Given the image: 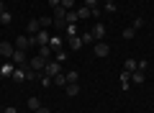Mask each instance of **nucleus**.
<instances>
[{
    "mask_svg": "<svg viewBox=\"0 0 154 113\" xmlns=\"http://www.w3.org/2000/svg\"><path fill=\"white\" fill-rule=\"evenodd\" d=\"M144 80H146V75H144L141 70H134V72H131V82H136V85H141Z\"/></svg>",
    "mask_w": 154,
    "mask_h": 113,
    "instance_id": "2eb2a0df",
    "label": "nucleus"
},
{
    "mask_svg": "<svg viewBox=\"0 0 154 113\" xmlns=\"http://www.w3.org/2000/svg\"><path fill=\"white\" fill-rule=\"evenodd\" d=\"M49 49H51V52H59V49H62V36H51L49 39Z\"/></svg>",
    "mask_w": 154,
    "mask_h": 113,
    "instance_id": "dca6fc26",
    "label": "nucleus"
},
{
    "mask_svg": "<svg viewBox=\"0 0 154 113\" xmlns=\"http://www.w3.org/2000/svg\"><path fill=\"white\" fill-rule=\"evenodd\" d=\"M136 67H139V62H136V59H126V67H123V70H126V72H134Z\"/></svg>",
    "mask_w": 154,
    "mask_h": 113,
    "instance_id": "b1692460",
    "label": "nucleus"
},
{
    "mask_svg": "<svg viewBox=\"0 0 154 113\" xmlns=\"http://www.w3.org/2000/svg\"><path fill=\"white\" fill-rule=\"evenodd\" d=\"M38 108H41V103H38V98H28V111H33V113H36Z\"/></svg>",
    "mask_w": 154,
    "mask_h": 113,
    "instance_id": "aec40b11",
    "label": "nucleus"
},
{
    "mask_svg": "<svg viewBox=\"0 0 154 113\" xmlns=\"http://www.w3.org/2000/svg\"><path fill=\"white\" fill-rule=\"evenodd\" d=\"M0 21H3V26L11 23V21H13V13H11V11H3V13H0Z\"/></svg>",
    "mask_w": 154,
    "mask_h": 113,
    "instance_id": "412c9836",
    "label": "nucleus"
},
{
    "mask_svg": "<svg viewBox=\"0 0 154 113\" xmlns=\"http://www.w3.org/2000/svg\"><path fill=\"white\" fill-rule=\"evenodd\" d=\"M3 11H5V3H3V0H0V13H3Z\"/></svg>",
    "mask_w": 154,
    "mask_h": 113,
    "instance_id": "58836bf2",
    "label": "nucleus"
},
{
    "mask_svg": "<svg viewBox=\"0 0 154 113\" xmlns=\"http://www.w3.org/2000/svg\"><path fill=\"white\" fill-rule=\"evenodd\" d=\"M33 39H36V46H46V44H49V39H51V33L46 31V28H41Z\"/></svg>",
    "mask_w": 154,
    "mask_h": 113,
    "instance_id": "423d86ee",
    "label": "nucleus"
},
{
    "mask_svg": "<svg viewBox=\"0 0 154 113\" xmlns=\"http://www.w3.org/2000/svg\"><path fill=\"white\" fill-rule=\"evenodd\" d=\"M28 46H31V36H16V49H23L26 52Z\"/></svg>",
    "mask_w": 154,
    "mask_h": 113,
    "instance_id": "1a4fd4ad",
    "label": "nucleus"
},
{
    "mask_svg": "<svg viewBox=\"0 0 154 113\" xmlns=\"http://www.w3.org/2000/svg\"><path fill=\"white\" fill-rule=\"evenodd\" d=\"M82 44H95V36L93 33H82Z\"/></svg>",
    "mask_w": 154,
    "mask_h": 113,
    "instance_id": "7c9ffc66",
    "label": "nucleus"
},
{
    "mask_svg": "<svg viewBox=\"0 0 154 113\" xmlns=\"http://www.w3.org/2000/svg\"><path fill=\"white\" fill-rule=\"evenodd\" d=\"M105 13H116V11H118V8H116V3H105Z\"/></svg>",
    "mask_w": 154,
    "mask_h": 113,
    "instance_id": "2f4dec72",
    "label": "nucleus"
},
{
    "mask_svg": "<svg viewBox=\"0 0 154 113\" xmlns=\"http://www.w3.org/2000/svg\"><path fill=\"white\" fill-rule=\"evenodd\" d=\"M75 113H77V111H75Z\"/></svg>",
    "mask_w": 154,
    "mask_h": 113,
    "instance_id": "37998d69",
    "label": "nucleus"
},
{
    "mask_svg": "<svg viewBox=\"0 0 154 113\" xmlns=\"http://www.w3.org/2000/svg\"><path fill=\"white\" fill-rule=\"evenodd\" d=\"M41 75H46V77H57V75H62V64H59L57 59H49Z\"/></svg>",
    "mask_w": 154,
    "mask_h": 113,
    "instance_id": "f257e3e1",
    "label": "nucleus"
},
{
    "mask_svg": "<svg viewBox=\"0 0 154 113\" xmlns=\"http://www.w3.org/2000/svg\"><path fill=\"white\" fill-rule=\"evenodd\" d=\"M13 52H16V46L11 41H0V59H11Z\"/></svg>",
    "mask_w": 154,
    "mask_h": 113,
    "instance_id": "7ed1b4c3",
    "label": "nucleus"
},
{
    "mask_svg": "<svg viewBox=\"0 0 154 113\" xmlns=\"http://www.w3.org/2000/svg\"><path fill=\"white\" fill-rule=\"evenodd\" d=\"M67 44H69V49H75V52H80V49L85 46V44H82V36H80V33H75V36H67Z\"/></svg>",
    "mask_w": 154,
    "mask_h": 113,
    "instance_id": "0eeeda50",
    "label": "nucleus"
},
{
    "mask_svg": "<svg viewBox=\"0 0 154 113\" xmlns=\"http://www.w3.org/2000/svg\"><path fill=\"white\" fill-rule=\"evenodd\" d=\"M64 93H67V95H69V98H75L77 93H80V82H69V85L64 87Z\"/></svg>",
    "mask_w": 154,
    "mask_h": 113,
    "instance_id": "ddd939ff",
    "label": "nucleus"
},
{
    "mask_svg": "<svg viewBox=\"0 0 154 113\" xmlns=\"http://www.w3.org/2000/svg\"><path fill=\"white\" fill-rule=\"evenodd\" d=\"M51 82H54L57 87H67V77H64V72H62V75H57V77H51Z\"/></svg>",
    "mask_w": 154,
    "mask_h": 113,
    "instance_id": "a211bd4d",
    "label": "nucleus"
},
{
    "mask_svg": "<svg viewBox=\"0 0 154 113\" xmlns=\"http://www.w3.org/2000/svg\"><path fill=\"white\" fill-rule=\"evenodd\" d=\"M64 59H69V57H67V52H64V49H59V52H57V62H59V64H62V62H64Z\"/></svg>",
    "mask_w": 154,
    "mask_h": 113,
    "instance_id": "c85d7f7f",
    "label": "nucleus"
},
{
    "mask_svg": "<svg viewBox=\"0 0 154 113\" xmlns=\"http://www.w3.org/2000/svg\"><path fill=\"white\" fill-rule=\"evenodd\" d=\"M0 26H3V21H0Z\"/></svg>",
    "mask_w": 154,
    "mask_h": 113,
    "instance_id": "79ce46f5",
    "label": "nucleus"
},
{
    "mask_svg": "<svg viewBox=\"0 0 154 113\" xmlns=\"http://www.w3.org/2000/svg\"><path fill=\"white\" fill-rule=\"evenodd\" d=\"M121 87H123V90H128V87H131V72H126V70L121 72Z\"/></svg>",
    "mask_w": 154,
    "mask_h": 113,
    "instance_id": "f8f14e48",
    "label": "nucleus"
},
{
    "mask_svg": "<svg viewBox=\"0 0 154 113\" xmlns=\"http://www.w3.org/2000/svg\"><path fill=\"white\" fill-rule=\"evenodd\" d=\"M3 113H18V108H16V105H8V108H5Z\"/></svg>",
    "mask_w": 154,
    "mask_h": 113,
    "instance_id": "c9c22d12",
    "label": "nucleus"
},
{
    "mask_svg": "<svg viewBox=\"0 0 154 113\" xmlns=\"http://www.w3.org/2000/svg\"><path fill=\"white\" fill-rule=\"evenodd\" d=\"M26 31H28V33H38V31H41V23H38V18H31V21H28Z\"/></svg>",
    "mask_w": 154,
    "mask_h": 113,
    "instance_id": "9b49d317",
    "label": "nucleus"
},
{
    "mask_svg": "<svg viewBox=\"0 0 154 113\" xmlns=\"http://www.w3.org/2000/svg\"><path fill=\"white\" fill-rule=\"evenodd\" d=\"M88 16H90V8H85V5L77 8V18H88Z\"/></svg>",
    "mask_w": 154,
    "mask_h": 113,
    "instance_id": "bb28decb",
    "label": "nucleus"
},
{
    "mask_svg": "<svg viewBox=\"0 0 154 113\" xmlns=\"http://www.w3.org/2000/svg\"><path fill=\"white\" fill-rule=\"evenodd\" d=\"M64 21H67V23H75V21H80V18H77V11H67Z\"/></svg>",
    "mask_w": 154,
    "mask_h": 113,
    "instance_id": "4be33fe9",
    "label": "nucleus"
},
{
    "mask_svg": "<svg viewBox=\"0 0 154 113\" xmlns=\"http://www.w3.org/2000/svg\"><path fill=\"white\" fill-rule=\"evenodd\" d=\"M38 23H41V28H49L51 23H54V18H49V16H44V18H38Z\"/></svg>",
    "mask_w": 154,
    "mask_h": 113,
    "instance_id": "393cba45",
    "label": "nucleus"
},
{
    "mask_svg": "<svg viewBox=\"0 0 154 113\" xmlns=\"http://www.w3.org/2000/svg\"><path fill=\"white\" fill-rule=\"evenodd\" d=\"M93 52H95V57H108V54H110V46H108L105 41H95Z\"/></svg>",
    "mask_w": 154,
    "mask_h": 113,
    "instance_id": "39448f33",
    "label": "nucleus"
},
{
    "mask_svg": "<svg viewBox=\"0 0 154 113\" xmlns=\"http://www.w3.org/2000/svg\"><path fill=\"white\" fill-rule=\"evenodd\" d=\"M141 26H144V18H136V21L131 23V28H136V31H139V28H141Z\"/></svg>",
    "mask_w": 154,
    "mask_h": 113,
    "instance_id": "72a5a7b5",
    "label": "nucleus"
},
{
    "mask_svg": "<svg viewBox=\"0 0 154 113\" xmlns=\"http://www.w3.org/2000/svg\"><path fill=\"white\" fill-rule=\"evenodd\" d=\"M64 33H67V36H75V33H77V28H75V23H67V28H64Z\"/></svg>",
    "mask_w": 154,
    "mask_h": 113,
    "instance_id": "c756f323",
    "label": "nucleus"
},
{
    "mask_svg": "<svg viewBox=\"0 0 154 113\" xmlns=\"http://www.w3.org/2000/svg\"><path fill=\"white\" fill-rule=\"evenodd\" d=\"M13 70H16V64H13L11 59H5V62H3V67H0V75H3V77H5V75H13Z\"/></svg>",
    "mask_w": 154,
    "mask_h": 113,
    "instance_id": "9d476101",
    "label": "nucleus"
},
{
    "mask_svg": "<svg viewBox=\"0 0 154 113\" xmlns=\"http://www.w3.org/2000/svg\"><path fill=\"white\" fill-rule=\"evenodd\" d=\"M36 54H38V57H44V59L49 62V57H51L54 52H51V49H49V44H46V46H38V52H36Z\"/></svg>",
    "mask_w": 154,
    "mask_h": 113,
    "instance_id": "f3484780",
    "label": "nucleus"
},
{
    "mask_svg": "<svg viewBox=\"0 0 154 113\" xmlns=\"http://www.w3.org/2000/svg\"><path fill=\"white\" fill-rule=\"evenodd\" d=\"M49 5H51V8H57V5H59V0H49Z\"/></svg>",
    "mask_w": 154,
    "mask_h": 113,
    "instance_id": "4c0bfd02",
    "label": "nucleus"
},
{
    "mask_svg": "<svg viewBox=\"0 0 154 113\" xmlns=\"http://www.w3.org/2000/svg\"><path fill=\"white\" fill-rule=\"evenodd\" d=\"M11 77H13V80H16V82H23V80H26V70H23V67H16Z\"/></svg>",
    "mask_w": 154,
    "mask_h": 113,
    "instance_id": "4468645a",
    "label": "nucleus"
},
{
    "mask_svg": "<svg viewBox=\"0 0 154 113\" xmlns=\"http://www.w3.org/2000/svg\"><path fill=\"white\" fill-rule=\"evenodd\" d=\"M103 3H113V0H103Z\"/></svg>",
    "mask_w": 154,
    "mask_h": 113,
    "instance_id": "ea45409f",
    "label": "nucleus"
},
{
    "mask_svg": "<svg viewBox=\"0 0 154 113\" xmlns=\"http://www.w3.org/2000/svg\"><path fill=\"white\" fill-rule=\"evenodd\" d=\"M64 16H67V8L57 5V8H54V18H64Z\"/></svg>",
    "mask_w": 154,
    "mask_h": 113,
    "instance_id": "a878e982",
    "label": "nucleus"
},
{
    "mask_svg": "<svg viewBox=\"0 0 154 113\" xmlns=\"http://www.w3.org/2000/svg\"><path fill=\"white\" fill-rule=\"evenodd\" d=\"M121 36L126 39V41H131V39L136 36V28H131V26H128V28H123V33H121Z\"/></svg>",
    "mask_w": 154,
    "mask_h": 113,
    "instance_id": "6ab92c4d",
    "label": "nucleus"
},
{
    "mask_svg": "<svg viewBox=\"0 0 154 113\" xmlns=\"http://www.w3.org/2000/svg\"><path fill=\"white\" fill-rule=\"evenodd\" d=\"M0 80H3V75H0Z\"/></svg>",
    "mask_w": 154,
    "mask_h": 113,
    "instance_id": "a19ab883",
    "label": "nucleus"
},
{
    "mask_svg": "<svg viewBox=\"0 0 154 113\" xmlns=\"http://www.w3.org/2000/svg\"><path fill=\"white\" fill-rule=\"evenodd\" d=\"M64 77H67V85H69V82H77V70H72V72H64Z\"/></svg>",
    "mask_w": 154,
    "mask_h": 113,
    "instance_id": "5701e85b",
    "label": "nucleus"
},
{
    "mask_svg": "<svg viewBox=\"0 0 154 113\" xmlns=\"http://www.w3.org/2000/svg\"><path fill=\"white\" fill-rule=\"evenodd\" d=\"M11 62L16 67H23V64H28V54L23 52V49H16V52H13V57H11Z\"/></svg>",
    "mask_w": 154,
    "mask_h": 113,
    "instance_id": "f03ea898",
    "label": "nucleus"
},
{
    "mask_svg": "<svg viewBox=\"0 0 154 113\" xmlns=\"http://www.w3.org/2000/svg\"><path fill=\"white\" fill-rule=\"evenodd\" d=\"M59 5L67 8V11H72V8H75V0H59Z\"/></svg>",
    "mask_w": 154,
    "mask_h": 113,
    "instance_id": "cd10ccee",
    "label": "nucleus"
},
{
    "mask_svg": "<svg viewBox=\"0 0 154 113\" xmlns=\"http://www.w3.org/2000/svg\"><path fill=\"white\" fill-rule=\"evenodd\" d=\"M85 8H90V11H93V8H98V0H85Z\"/></svg>",
    "mask_w": 154,
    "mask_h": 113,
    "instance_id": "f704fd0d",
    "label": "nucleus"
},
{
    "mask_svg": "<svg viewBox=\"0 0 154 113\" xmlns=\"http://www.w3.org/2000/svg\"><path fill=\"white\" fill-rule=\"evenodd\" d=\"M28 64H31V70H36V72H44V67H46V59L44 57H31V59H28Z\"/></svg>",
    "mask_w": 154,
    "mask_h": 113,
    "instance_id": "20e7f679",
    "label": "nucleus"
},
{
    "mask_svg": "<svg viewBox=\"0 0 154 113\" xmlns=\"http://www.w3.org/2000/svg\"><path fill=\"white\" fill-rule=\"evenodd\" d=\"M146 67H149V62H146V59H139V67H136V70H141V72H146Z\"/></svg>",
    "mask_w": 154,
    "mask_h": 113,
    "instance_id": "473e14b6",
    "label": "nucleus"
},
{
    "mask_svg": "<svg viewBox=\"0 0 154 113\" xmlns=\"http://www.w3.org/2000/svg\"><path fill=\"white\" fill-rule=\"evenodd\" d=\"M90 33L95 36V41H103V36H105V26H103V23H95Z\"/></svg>",
    "mask_w": 154,
    "mask_h": 113,
    "instance_id": "6e6552de",
    "label": "nucleus"
},
{
    "mask_svg": "<svg viewBox=\"0 0 154 113\" xmlns=\"http://www.w3.org/2000/svg\"><path fill=\"white\" fill-rule=\"evenodd\" d=\"M36 113H51V111H49V108H44V105H41V108H38Z\"/></svg>",
    "mask_w": 154,
    "mask_h": 113,
    "instance_id": "e433bc0d",
    "label": "nucleus"
}]
</instances>
